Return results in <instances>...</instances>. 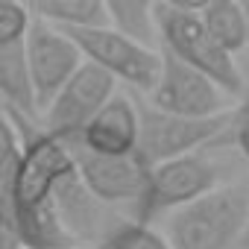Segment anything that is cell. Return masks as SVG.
I'll list each match as a JSON object with an SVG mask.
<instances>
[{
    "label": "cell",
    "mask_w": 249,
    "mask_h": 249,
    "mask_svg": "<svg viewBox=\"0 0 249 249\" xmlns=\"http://www.w3.org/2000/svg\"><path fill=\"white\" fill-rule=\"evenodd\" d=\"M231 144L249 159V100L234 111V117H231Z\"/></svg>",
    "instance_id": "obj_18"
},
{
    "label": "cell",
    "mask_w": 249,
    "mask_h": 249,
    "mask_svg": "<svg viewBox=\"0 0 249 249\" xmlns=\"http://www.w3.org/2000/svg\"><path fill=\"white\" fill-rule=\"evenodd\" d=\"M56 211L65 223V229L71 231L73 240H94L100 237V243L106 240V234L111 231V226H106V214H103V202L85 188V182L79 179V173L73 170L71 176L62 179V185L53 194Z\"/></svg>",
    "instance_id": "obj_11"
},
{
    "label": "cell",
    "mask_w": 249,
    "mask_h": 249,
    "mask_svg": "<svg viewBox=\"0 0 249 249\" xmlns=\"http://www.w3.org/2000/svg\"><path fill=\"white\" fill-rule=\"evenodd\" d=\"M240 249H249V223H246V231H243V240H240Z\"/></svg>",
    "instance_id": "obj_19"
},
{
    "label": "cell",
    "mask_w": 249,
    "mask_h": 249,
    "mask_svg": "<svg viewBox=\"0 0 249 249\" xmlns=\"http://www.w3.org/2000/svg\"><path fill=\"white\" fill-rule=\"evenodd\" d=\"M114 94H117V79L103 68L85 62L82 71L62 88V94L44 111L41 129L71 144L88 129V123L111 103Z\"/></svg>",
    "instance_id": "obj_6"
},
{
    "label": "cell",
    "mask_w": 249,
    "mask_h": 249,
    "mask_svg": "<svg viewBox=\"0 0 249 249\" xmlns=\"http://www.w3.org/2000/svg\"><path fill=\"white\" fill-rule=\"evenodd\" d=\"M73 144V141H71ZM85 150L97 156H138L141 144V108L126 97V94H114L111 103L88 123V129L76 138Z\"/></svg>",
    "instance_id": "obj_10"
},
{
    "label": "cell",
    "mask_w": 249,
    "mask_h": 249,
    "mask_svg": "<svg viewBox=\"0 0 249 249\" xmlns=\"http://www.w3.org/2000/svg\"><path fill=\"white\" fill-rule=\"evenodd\" d=\"M71 249H94V246H71ZM100 249V246H97Z\"/></svg>",
    "instance_id": "obj_20"
},
{
    "label": "cell",
    "mask_w": 249,
    "mask_h": 249,
    "mask_svg": "<svg viewBox=\"0 0 249 249\" xmlns=\"http://www.w3.org/2000/svg\"><path fill=\"white\" fill-rule=\"evenodd\" d=\"M217 182H220V170L202 153L159 164V167L150 170L147 194L135 205L132 220L150 226L159 214H176V211L188 208L191 202H196V199L208 196L211 191H217L220 188Z\"/></svg>",
    "instance_id": "obj_4"
},
{
    "label": "cell",
    "mask_w": 249,
    "mask_h": 249,
    "mask_svg": "<svg viewBox=\"0 0 249 249\" xmlns=\"http://www.w3.org/2000/svg\"><path fill=\"white\" fill-rule=\"evenodd\" d=\"M249 223V185H220L167 217L173 249H240Z\"/></svg>",
    "instance_id": "obj_2"
},
{
    "label": "cell",
    "mask_w": 249,
    "mask_h": 249,
    "mask_svg": "<svg viewBox=\"0 0 249 249\" xmlns=\"http://www.w3.org/2000/svg\"><path fill=\"white\" fill-rule=\"evenodd\" d=\"M85 62L103 68L106 73H111L117 82H126L138 91L153 94L159 76H161V50H147L141 44H135L132 38L120 36L114 27L106 30H79V33H68Z\"/></svg>",
    "instance_id": "obj_5"
},
{
    "label": "cell",
    "mask_w": 249,
    "mask_h": 249,
    "mask_svg": "<svg viewBox=\"0 0 249 249\" xmlns=\"http://www.w3.org/2000/svg\"><path fill=\"white\" fill-rule=\"evenodd\" d=\"M76 173L85 182V188L103 202V205H117V202H129L132 211L147 194L150 182V167L141 161V156H97L85 150L82 144H68Z\"/></svg>",
    "instance_id": "obj_9"
},
{
    "label": "cell",
    "mask_w": 249,
    "mask_h": 249,
    "mask_svg": "<svg viewBox=\"0 0 249 249\" xmlns=\"http://www.w3.org/2000/svg\"><path fill=\"white\" fill-rule=\"evenodd\" d=\"M202 24L229 56H237L243 47H249L246 3H237V0H208V6L202 9Z\"/></svg>",
    "instance_id": "obj_15"
},
{
    "label": "cell",
    "mask_w": 249,
    "mask_h": 249,
    "mask_svg": "<svg viewBox=\"0 0 249 249\" xmlns=\"http://www.w3.org/2000/svg\"><path fill=\"white\" fill-rule=\"evenodd\" d=\"M246 15H249V0H246Z\"/></svg>",
    "instance_id": "obj_21"
},
{
    "label": "cell",
    "mask_w": 249,
    "mask_h": 249,
    "mask_svg": "<svg viewBox=\"0 0 249 249\" xmlns=\"http://www.w3.org/2000/svg\"><path fill=\"white\" fill-rule=\"evenodd\" d=\"M0 94H3L6 111H15L27 120H41L38 94L27 62V41L15 47H0Z\"/></svg>",
    "instance_id": "obj_12"
},
{
    "label": "cell",
    "mask_w": 249,
    "mask_h": 249,
    "mask_svg": "<svg viewBox=\"0 0 249 249\" xmlns=\"http://www.w3.org/2000/svg\"><path fill=\"white\" fill-rule=\"evenodd\" d=\"M111 27L147 50H161L159 3L150 0H108Z\"/></svg>",
    "instance_id": "obj_14"
},
{
    "label": "cell",
    "mask_w": 249,
    "mask_h": 249,
    "mask_svg": "<svg viewBox=\"0 0 249 249\" xmlns=\"http://www.w3.org/2000/svg\"><path fill=\"white\" fill-rule=\"evenodd\" d=\"M27 62H30L36 94H38V108L44 117V111L62 94V88L82 71L85 56L65 30L36 18L27 38Z\"/></svg>",
    "instance_id": "obj_8"
},
{
    "label": "cell",
    "mask_w": 249,
    "mask_h": 249,
    "mask_svg": "<svg viewBox=\"0 0 249 249\" xmlns=\"http://www.w3.org/2000/svg\"><path fill=\"white\" fill-rule=\"evenodd\" d=\"M205 6L208 0H164V3H159L161 50L214 79L229 97H240L246 88L240 68L234 65V56H229L205 30L202 24Z\"/></svg>",
    "instance_id": "obj_1"
},
{
    "label": "cell",
    "mask_w": 249,
    "mask_h": 249,
    "mask_svg": "<svg viewBox=\"0 0 249 249\" xmlns=\"http://www.w3.org/2000/svg\"><path fill=\"white\" fill-rule=\"evenodd\" d=\"M161 62H164L161 76L150 94L153 108H159L164 114H176V117H194V120L226 114L229 94L214 79H208L205 73L179 62L167 50H161Z\"/></svg>",
    "instance_id": "obj_7"
},
{
    "label": "cell",
    "mask_w": 249,
    "mask_h": 249,
    "mask_svg": "<svg viewBox=\"0 0 249 249\" xmlns=\"http://www.w3.org/2000/svg\"><path fill=\"white\" fill-rule=\"evenodd\" d=\"M138 108H141L138 156L150 170L159 167V164H167V161L199 153L202 147L217 141L223 132H229L231 117H234V114L226 111V114H217V117L194 120V117L164 114V111H159L153 106H138Z\"/></svg>",
    "instance_id": "obj_3"
},
{
    "label": "cell",
    "mask_w": 249,
    "mask_h": 249,
    "mask_svg": "<svg viewBox=\"0 0 249 249\" xmlns=\"http://www.w3.org/2000/svg\"><path fill=\"white\" fill-rule=\"evenodd\" d=\"M36 24V15L30 3L15 0H0V47H15L30 38V30Z\"/></svg>",
    "instance_id": "obj_17"
},
{
    "label": "cell",
    "mask_w": 249,
    "mask_h": 249,
    "mask_svg": "<svg viewBox=\"0 0 249 249\" xmlns=\"http://www.w3.org/2000/svg\"><path fill=\"white\" fill-rule=\"evenodd\" d=\"M30 9L38 21L53 24L65 33L111 27L108 0H36L30 3Z\"/></svg>",
    "instance_id": "obj_13"
},
{
    "label": "cell",
    "mask_w": 249,
    "mask_h": 249,
    "mask_svg": "<svg viewBox=\"0 0 249 249\" xmlns=\"http://www.w3.org/2000/svg\"><path fill=\"white\" fill-rule=\"evenodd\" d=\"M100 249H173L164 234H159L153 226L138 223V220H117Z\"/></svg>",
    "instance_id": "obj_16"
}]
</instances>
